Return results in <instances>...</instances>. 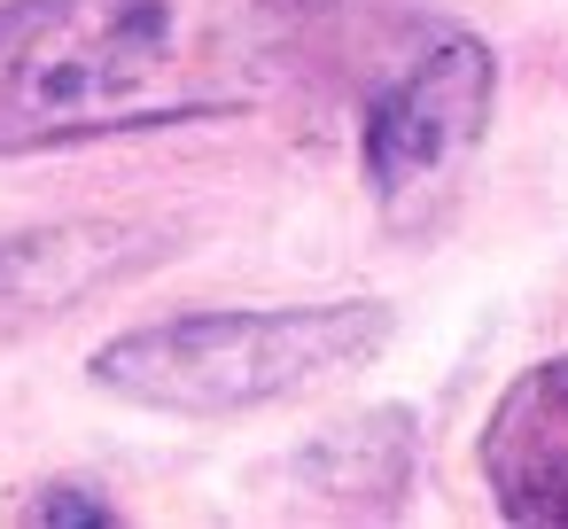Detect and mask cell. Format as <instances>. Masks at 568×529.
Wrapping results in <instances>:
<instances>
[{"label":"cell","mask_w":568,"mask_h":529,"mask_svg":"<svg viewBox=\"0 0 568 529\" xmlns=\"http://www.w3.org/2000/svg\"><path fill=\"white\" fill-rule=\"evenodd\" d=\"M397 335V312L374 296L351 304H250V312H180L125 327L94 350V389L180 413V420H226L281 397H304L320 382H343L382 358Z\"/></svg>","instance_id":"2"},{"label":"cell","mask_w":568,"mask_h":529,"mask_svg":"<svg viewBox=\"0 0 568 529\" xmlns=\"http://www.w3.org/2000/svg\"><path fill=\"white\" fill-rule=\"evenodd\" d=\"M32 521H118V513H110L102 498H79V490L63 482L55 498H32Z\"/></svg>","instance_id":"6"},{"label":"cell","mask_w":568,"mask_h":529,"mask_svg":"<svg viewBox=\"0 0 568 529\" xmlns=\"http://www.w3.org/2000/svg\"><path fill=\"white\" fill-rule=\"evenodd\" d=\"M490 87H498V63L483 40H436L420 48L366 110V133H358V164H366V187L374 203L413 226L428 218L444 195H452V172H467V156L483 149L490 133Z\"/></svg>","instance_id":"3"},{"label":"cell","mask_w":568,"mask_h":529,"mask_svg":"<svg viewBox=\"0 0 568 529\" xmlns=\"http://www.w3.org/2000/svg\"><path fill=\"white\" fill-rule=\"evenodd\" d=\"M475 459L506 521L568 529V343L498 389Z\"/></svg>","instance_id":"4"},{"label":"cell","mask_w":568,"mask_h":529,"mask_svg":"<svg viewBox=\"0 0 568 529\" xmlns=\"http://www.w3.org/2000/svg\"><path fill=\"white\" fill-rule=\"evenodd\" d=\"M343 0H0V156L250 118L312 79Z\"/></svg>","instance_id":"1"},{"label":"cell","mask_w":568,"mask_h":529,"mask_svg":"<svg viewBox=\"0 0 568 529\" xmlns=\"http://www.w3.org/2000/svg\"><path fill=\"white\" fill-rule=\"evenodd\" d=\"M172 242L149 226H110V218H71V226H32V234H0V343L79 312L94 288L133 281L156 265Z\"/></svg>","instance_id":"5"}]
</instances>
